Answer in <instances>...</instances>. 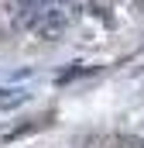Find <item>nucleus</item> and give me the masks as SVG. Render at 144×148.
<instances>
[{
    "mask_svg": "<svg viewBox=\"0 0 144 148\" xmlns=\"http://www.w3.org/2000/svg\"><path fill=\"white\" fill-rule=\"evenodd\" d=\"M10 3H17V10H21V7H31V3H45V0H10Z\"/></svg>",
    "mask_w": 144,
    "mask_h": 148,
    "instance_id": "20e7f679",
    "label": "nucleus"
},
{
    "mask_svg": "<svg viewBox=\"0 0 144 148\" xmlns=\"http://www.w3.org/2000/svg\"><path fill=\"white\" fill-rule=\"evenodd\" d=\"M45 3H52V7H58L62 14H69L72 21L82 14V0H45Z\"/></svg>",
    "mask_w": 144,
    "mask_h": 148,
    "instance_id": "f03ea898",
    "label": "nucleus"
},
{
    "mask_svg": "<svg viewBox=\"0 0 144 148\" xmlns=\"http://www.w3.org/2000/svg\"><path fill=\"white\" fill-rule=\"evenodd\" d=\"M137 7H141V10H144V0H137Z\"/></svg>",
    "mask_w": 144,
    "mask_h": 148,
    "instance_id": "39448f33",
    "label": "nucleus"
},
{
    "mask_svg": "<svg viewBox=\"0 0 144 148\" xmlns=\"http://www.w3.org/2000/svg\"><path fill=\"white\" fill-rule=\"evenodd\" d=\"M72 24L69 14H62L58 7H52V3H45L41 7V14H38V21L31 24V31H35L41 41H58V38L65 35V28Z\"/></svg>",
    "mask_w": 144,
    "mask_h": 148,
    "instance_id": "f257e3e1",
    "label": "nucleus"
},
{
    "mask_svg": "<svg viewBox=\"0 0 144 148\" xmlns=\"http://www.w3.org/2000/svg\"><path fill=\"white\" fill-rule=\"evenodd\" d=\"M24 97L21 93H10V90H0V107H14V103H21Z\"/></svg>",
    "mask_w": 144,
    "mask_h": 148,
    "instance_id": "7ed1b4c3",
    "label": "nucleus"
}]
</instances>
